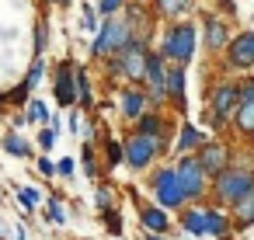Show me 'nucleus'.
Here are the masks:
<instances>
[{"instance_id": "obj_1", "label": "nucleus", "mask_w": 254, "mask_h": 240, "mask_svg": "<svg viewBox=\"0 0 254 240\" xmlns=\"http://www.w3.org/2000/svg\"><path fill=\"white\" fill-rule=\"evenodd\" d=\"M198 32H202V28H198L195 21H174V25L164 28L157 53H160L167 63H174V66H188V63L195 60V49H198Z\"/></svg>"}, {"instance_id": "obj_2", "label": "nucleus", "mask_w": 254, "mask_h": 240, "mask_svg": "<svg viewBox=\"0 0 254 240\" xmlns=\"http://www.w3.org/2000/svg\"><path fill=\"white\" fill-rule=\"evenodd\" d=\"M237 108H240V80H230V77L212 80L209 98H205V119H209V125L216 132H223L233 122Z\"/></svg>"}, {"instance_id": "obj_3", "label": "nucleus", "mask_w": 254, "mask_h": 240, "mask_svg": "<svg viewBox=\"0 0 254 240\" xmlns=\"http://www.w3.org/2000/svg\"><path fill=\"white\" fill-rule=\"evenodd\" d=\"M254 191V167H226L216 181H212V188H209V195L219 202V205H226V209H233L244 195H251Z\"/></svg>"}, {"instance_id": "obj_4", "label": "nucleus", "mask_w": 254, "mask_h": 240, "mask_svg": "<svg viewBox=\"0 0 254 240\" xmlns=\"http://www.w3.org/2000/svg\"><path fill=\"white\" fill-rule=\"evenodd\" d=\"M136 39L132 25L126 18H108L101 21V28L94 32V46H91V56L94 60H108V56H119L129 42Z\"/></svg>"}, {"instance_id": "obj_5", "label": "nucleus", "mask_w": 254, "mask_h": 240, "mask_svg": "<svg viewBox=\"0 0 254 240\" xmlns=\"http://www.w3.org/2000/svg\"><path fill=\"white\" fill-rule=\"evenodd\" d=\"M150 195H153V205H160L164 212H185V205H188L174 167H157L150 174Z\"/></svg>"}, {"instance_id": "obj_6", "label": "nucleus", "mask_w": 254, "mask_h": 240, "mask_svg": "<svg viewBox=\"0 0 254 240\" xmlns=\"http://www.w3.org/2000/svg\"><path fill=\"white\" fill-rule=\"evenodd\" d=\"M174 171H178V184H181V195H185V202L198 205V202L209 195L212 181H209V174L202 171V164L195 160V153L181 157V160L174 164Z\"/></svg>"}, {"instance_id": "obj_7", "label": "nucleus", "mask_w": 254, "mask_h": 240, "mask_svg": "<svg viewBox=\"0 0 254 240\" xmlns=\"http://www.w3.org/2000/svg\"><path fill=\"white\" fill-rule=\"evenodd\" d=\"M150 39H143V35H136L122 53H119V60H122V77L132 84V87H143V77H146V60H150Z\"/></svg>"}, {"instance_id": "obj_8", "label": "nucleus", "mask_w": 254, "mask_h": 240, "mask_svg": "<svg viewBox=\"0 0 254 240\" xmlns=\"http://www.w3.org/2000/svg\"><path fill=\"white\" fill-rule=\"evenodd\" d=\"M223 63H226V70H237L244 77L254 70V32L251 28H244L230 39V46L223 53Z\"/></svg>"}, {"instance_id": "obj_9", "label": "nucleus", "mask_w": 254, "mask_h": 240, "mask_svg": "<svg viewBox=\"0 0 254 240\" xmlns=\"http://www.w3.org/2000/svg\"><path fill=\"white\" fill-rule=\"evenodd\" d=\"M132 132H136V136L153 139L157 157H164V153H171V150H174V143H171V122L164 119V112H146V115L132 125Z\"/></svg>"}, {"instance_id": "obj_10", "label": "nucleus", "mask_w": 254, "mask_h": 240, "mask_svg": "<svg viewBox=\"0 0 254 240\" xmlns=\"http://www.w3.org/2000/svg\"><path fill=\"white\" fill-rule=\"evenodd\" d=\"M53 98L60 108L77 105V63L73 60H60L53 66Z\"/></svg>"}, {"instance_id": "obj_11", "label": "nucleus", "mask_w": 254, "mask_h": 240, "mask_svg": "<svg viewBox=\"0 0 254 240\" xmlns=\"http://www.w3.org/2000/svg\"><path fill=\"white\" fill-rule=\"evenodd\" d=\"M195 160L202 164V171L209 174V181H216L226 167H233V150L223 143V139H205L195 153Z\"/></svg>"}, {"instance_id": "obj_12", "label": "nucleus", "mask_w": 254, "mask_h": 240, "mask_svg": "<svg viewBox=\"0 0 254 240\" xmlns=\"http://www.w3.org/2000/svg\"><path fill=\"white\" fill-rule=\"evenodd\" d=\"M122 150H126V167L129 171H146L153 160H157V146H153V139H146V136H136V132H129L126 139H122Z\"/></svg>"}, {"instance_id": "obj_13", "label": "nucleus", "mask_w": 254, "mask_h": 240, "mask_svg": "<svg viewBox=\"0 0 254 240\" xmlns=\"http://www.w3.org/2000/svg\"><path fill=\"white\" fill-rule=\"evenodd\" d=\"M230 25L219 18V14H205L202 18V42H205V49L209 53H226V46H230Z\"/></svg>"}, {"instance_id": "obj_14", "label": "nucleus", "mask_w": 254, "mask_h": 240, "mask_svg": "<svg viewBox=\"0 0 254 240\" xmlns=\"http://www.w3.org/2000/svg\"><path fill=\"white\" fill-rule=\"evenodd\" d=\"M132 202L139 205V223H143V230H146V233H160V237H167V230L174 226V223H171V212H164V209L153 205V202H143L139 195H132Z\"/></svg>"}, {"instance_id": "obj_15", "label": "nucleus", "mask_w": 254, "mask_h": 240, "mask_svg": "<svg viewBox=\"0 0 254 240\" xmlns=\"http://www.w3.org/2000/svg\"><path fill=\"white\" fill-rule=\"evenodd\" d=\"M119 112H122V119L126 122H139L146 112H150V101H146V91L143 87H126L122 94H119Z\"/></svg>"}, {"instance_id": "obj_16", "label": "nucleus", "mask_w": 254, "mask_h": 240, "mask_svg": "<svg viewBox=\"0 0 254 240\" xmlns=\"http://www.w3.org/2000/svg\"><path fill=\"white\" fill-rule=\"evenodd\" d=\"M167 101L185 119V112H188V101H185V66H174L171 63V70H167Z\"/></svg>"}, {"instance_id": "obj_17", "label": "nucleus", "mask_w": 254, "mask_h": 240, "mask_svg": "<svg viewBox=\"0 0 254 240\" xmlns=\"http://www.w3.org/2000/svg\"><path fill=\"white\" fill-rule=\"evenodd\" d=\"M205 143V136H202V129L198 125H191V122H181V129H178V143H174V150L181 153V157H188V153H198V146Z\"/></svg>"}, {"instance_id": "obj_18", "label": "nucleus", "mask_w": 254, "mask_h": 240, "mask_svg": "<svg viewBox=\"0 0 254 240\" xmlns=\"http://www.w3.org/2000/svg\"><path fill=\"white\" fill-rule=\"evenodd\" d=\"M233 230V219L226 212H219L216 205H205V237H216V240H226Z\"/></svg>"}, {"instance_id": "obj_19", "label": "nucleus", "mask_w": 254, "mask_h": 240, "mask_svg": "<svg viewBox=\"0 0 254 240\" xmlns=\"http://www.w3.org/2000/svg\"><path fill=\"white\" fill-rule=\"evenodd\" d=\"M178 223L188 237H205V205H185Z\"/></svg>"}, {"instance_id": "obj_20", "label": "nucleus", "mask_w": 254, "mask_h": 240, "mask_svg": "<svg viewBox=\"0 0 254 240\" xmlns=\"http://www.w3.org/2000/svg\"><path fill=\"white\" fill-rule=\"evenodd\" d=\"M230 219H233V230H247V226H254V191L244 195V198L230 209Z\"/></svg>"}, {"instance_id": "obj_21", "label": "nucleus", "mask_w": 254, "mask_h": 240, "mask_svg": "<svg viewBox=\"0 0 254 240\" xmlns=\"http://www.w3.org/2000/svg\"><path fill=\"white\" fill-rule=\"evenodd\" d=\"M233 129L244 139H254V101H240L237 115H233Z\"/></svg>"}, {"instance_id": "obj_22", "label": "nucleus", "mask_w": 254, "mask_h": 240, "mask_svg": "<svg viewBox=\"0 0 254 240\" xmlns=\"http://www.w3.org/2000/svg\"><path fill=\"white\" fill-rule=\"evenodd\" d=\"M0 146H4V153H11V157H18V160H28L35 150H32V143L21 136V132H7L4 139H0Z\"/></svg>"}, {"instance_id": "obj_23", "label": "nucleus", "mask_w": 254, "mask_h": 240, "mask_svg": "<svg viewBox=\"0 0 254 240\" xmlns=\"http://www.w3.org/2000/svg\"><path fill=\"white\" fill-rule=\"evenodd\" d=\"M77 105L87 112V108H94V84H91V77H87V70L77 63Z\"/></svg>"}, {"instance_id": "obj_24", "label": "nucleus", "mask_w": 254, "mask_h": 240, "mask_svg": "<svg viewBox=\"0 0 254 240\" xmlns=\"http://www.w3.org/2000/svg\"><path fill=\"white\" fill-rule=\"evenodd\" d=\"M191 11V0H153V14L157 18H181Z\"/></svg>"}, {"instance_id": "obj_25", "label": "nucleus", "mask_w": 254, "mask_h": 240, "mask_svg": "<svg viewBox=\"0 0 254 240\" xmlns=\"http://www.w3.org/2000/svg\"><path fill=\"white\" fill-rule=\"evenodd\" d=\"M101 150H105V167H108V171H115V167H122V164H126L122 139H112V136H105V139H101Z\"/></svg>"}, {"instance_id": "obj_26", "label": "nucleus", "mask_w": 254, "mask_h": 240, "mask_svg": "<svg viewBox=\"0 0 254 240\" xmlns=\"http://www.w3.org/2000/svg\"><path fill=\"white\" fill-rule=\"evenodd\" d=\"M53 115H56V112H49V105H46V101H39V98H32V101H28V112H25V119H28V122H35V125H42V129H46V125H53Z\"/></svg>"}, {"instance_id": "obj_27", "label": "nucleus", "mask_w": 254, "mask_h": 240, "mask_svg": "<svg viewBox=\"0 0 254 240\" xmlns=\"http://www.w3.org/2000/svg\"><path fill=\"white\" fill-rule=\"evenodd\" d=\"M46 219L53 223V226H66V209H63V198L53 191V195H46Z\"/></svg>"}, {"instance_id": "obj_28", "label": "nucleus", "mask_w": 254, "mask_h": 240, "mask_svg": "<svg viewBox=\"0 0 254 240\" xmlns=\"http://www.w3.org/2000/svg\"><path fill=\"white\" fill-rule=\"evenodd\" d=\"M42 198H46V191H39V188H32V184H21V188H18V205H21L25 212L39 209Z\"/></svg>"}, {"instance_id": "obj_29", "label": "nucleus", "mask_w": 254, "mask_h": 240, "mask_svg": "<svg viewBox=\"0 0 254 240\" xmlns=\"http://www.w3.org/2000/svg\"><path fill=\"white\" fill-rule=\"evenodd\" d=\"M42 77H46V56H32V66H28V73H25V87L35 91V87L42 84Z\"/></svg>"}, {"instance_id": "obj_30", "label": "nucleus", "mask_w": 254, "mask_h": 240, "mask_svg": "<svg viewBox=\"0 0 254 240\" xmlns=\"http://www.w3.org/2000/svg\"><path fill=\"white\" fill-rule=\"evenodd\" d=\"M80 167H84V174H87V178H98V174H101V164H98L94 143H84V150H80Z\"/></svg>"}, {"instance_id": "obj_31", "label": "nucleus", "mask_w": 254, "mask_h": 240, "mask_svg": "<svg viewBox=\"0 0 254 240\" xmlns=\"http://www.w3.org/2000/svg\"><path fill=\"white\" fill-rule=\"evenodd\" d=\"M94 209H98V212L115 209V188H112V184H105V181H101V184L94 188Z\"/></svg>"}, {"instance_id": "obj_32", "label": "nucleus", "mask_w": 254, "mask_h": 240, "mask_svg": "<svg viewBox=\"0 0 254 240\" xmlns=\"http://www.w3.org/2000/svg\"><path fill=\"white\" fill-rule=\"evenodd\" d=\"M46 49H49V18L42 14L35 21V56H46Z\"/></svg>"}, {"instance_id": "obj_33", "label": "nucleus", "mask_w": 254, "mask_h": 240, "mask_svg": "<svg viewBox=\"0 0 254 240\" xmlns=\"http://www.w3.org/2000/svg\"><path fill=\"white\" fill-rule=\"evenodd\" d=\"M56 143H60V119L53 115V125H46L39 132V150H53Z\"/></svg>"}, {"instance_id": "obj_34", "label": "nucleus", "mask_w": 254, "mask_h": 240, "mask_svg": "<svg viewBox=\"0 0 254 240\" xmlns=\"http://www.w3.org/2000/svg\"><path fill=\"white\" fill-rule=\"evenodd\" d=\"M101 223H105V230L112 233V237H122V216H119V209H108V212H101Z\"/></svg>"}, {"instance_id": "obj_35", "label": "nucleus", "mask_w": 254, "mask_h": 240, "mask_svg": "<svg viewBox=\"0 0 254 240\" xmlns=\"http://www.w3.org/2000/svg\"><path fill=\"white\" fill-rule=\"evenodd\" d=\"M126 4H129V0H98V14L108 21V18H115V14H119Z\"/></svg>"}, {"instance_id": "obj_36", "label": "nucleus", "mask_w": 254, "mask_h": 240, "mask_svg": "<svg viewBox=\"0 0 254 240\" xmlns=\"http://www.w3.org/2000/svg\"><path fill=\"white\" fill-rule=\"evenodd\" d=\"M28 94H32V91H28L25 80H21V84H14V87L7 91V105H11V108H21V105L28 101Z\"/></svg>"}, {"instance_id": "obj_37", "label": "nucleus", "mask_w": 254, "mask_h": 240, "mask_svg": "<svg viewBox=\"0 0 254 240\" xmlns=\"http://www.w3.org/2000/svg\"><path fill=\"white\" fill-rule=\"evenodd\" d=\"M101 70H105V80L108 77H122V60L119 56H108V60H101Z\"/></svg>"}, {"instance_id": "obj_38", "label": "nucleus", "mask_w": 254, "mask_h": 240, "mask_svg": "<svg viewBox=\"0 0 254 240\" xmlns=\"http://www.w3.org/2000/svg\"><path fill=\"white\" fill-rule=\"evenodd\" d=\"M56 174H60V178H73V174H77V160H73V157L56 160Z\"/></svg>"}, {"instance_id": "obj_39", "label": "nucleus", "mask_w": 254, "mask_h": 240, "mask_svg": "<svg viewBox=\"0 0 254 240\" xmlns=\"http://www.w3.org/2000/svg\"><path fill=\"white\" fill-rule=\"evenodd\" d=\"M101 21H98V11L94 7H84V32H98Z\"/></svg>"}, {"instance_id": "obj_40", "label": "nucleus", "mask_w": 254, "mask_h": 240, "mask_svg": "<svg viewBox=\"0 0 254 240\" xmlns=\"http://www.w3.org/2000/svg\"><path fill=\"white\" fill-rule=\"evenodd\" d=\"M240 101H254V73H247L240 80Z\"/></svg>"}, {"instance_id": "obj_41", "label": "nucleus", "mask_w": 254, "mask_h": 240, "mask_svg": "<svg viewBox=\"0 0 254 240\" xmlns=\"http://www.w3.org/2000/svg\"><path fill=\"white\" fill-rule=\"evenodd\" d=\"M39 174H42V178H56V164H53L49 157H39Z\"/></svg>"}, {"instance_id": "obj_42", "label": "nucleus", "mask_w": 254, "mask_h": 240, "mask_svg": "<svg viewBox=\"0 0 254 240\" xmlns=\"http://www.w3.org/2000/svg\"><path fill=\"white\" fill-rule=\"evenodd\" d=\"M25 125H28L25 115H11V132H18V129H25Z\"/></svg>"}, {"instance_id": "obj_43", "label": "nucleus", "mask_w": 254, "mask_h": 240, "mask_svg": "<svg viewBox=\"0 0 254 240\" xmlns=\"http://www.w3.org/2000/svg\"><path fill=\"white\" fill-rule=\"evenodd\" d=\"M66 125H70V132H80V119H77V112H70V119H66Z\"/></svg>"}, {"instance_id": "obj_44", "label": "nucleus", "mask_w": 254, "mask_h": 240, "mask_svg": "<svg viewBox=\"0 0 254 240\" xmlns=\"http://www.w3.org/2000/svg\"><path fill=\"white\" fill-rule=\"evenodd\" d=\"M146 240H167V237H160V233H146Z\"/></svg>"}, {"instance_id": "obj_45", "label": "nucleus", "mask_w": 254, "mask_h": 240, "mask_svg": "<svg viewBox=\"0 0 254 240\" xmlns=\"http://www.w3.org/2000/svg\"><path fill=\"white\" fill-rule=\"evenodd\" d=\"M14 240H28V237H25V230H18V233H14Z\"/></svg>"}, {"instance_id": "obj_46", "label": "nucleus", "mask_w": 254, "mask_h": 240, "mask_svg": "<svg viewBox=\"0 0 254 240\" xmlns=\"http://www.w3.org/2000/svg\"><path fill=\"white\" fill-rule=\"evenodd\" d=\"M136 4H146V0H136Z\"/></svg>"}, {"instance_id": "obj_47", "label": "nucleus", "mask_w": 254, "mask_h": 240, "mask_svg": "<svg viewBox=\"0 0 254 240\" xmlns=\"http://www.w3.org/2000/svg\"><path fill=\"white\" fill-rule=\"evenodd\" d=\"M226 240H230V237H226Z\"/></svg>"}]
</instances>
